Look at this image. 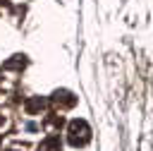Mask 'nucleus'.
Masks as SVG:
<instances>
[{"label":"nucleus","mask_w":153,"mask_h":151,"mask_svg":"<svg viewBox=\"0 0 153 151\" xmlns=\"http://www.w3.org/2000/svg\"><path fill=\"white\" fill-rule=\"evenodd\" d=\"M45 127H62V115H53V117H45Z\"/></svg>","instance_id":"nucleus-6"},{"label":"nucleus","mask_w":153,"mask_h":151,"mask_svg":"<svg viewBox=\"0 0 153 151\" xmlns=\"http://www.w3.org/2000/svg\"><path fill=\"white\" fill-rule=\"evenodd\" d=\"M67 139L72 146H86L91 141V127L86 125V120H72L67 127Z\"/></svg>","instance_id":"nucleus-1"},{"label":"nucleus","mask_w":153,"mask_h":151,"mask_svg":"<svg viewBox=\"0 0 153 151\" xmlns=\"http://www.w3.org/2000/svg\"><path fill=\"white\" fill-rule=\"evenodd\" d=\"M24 65H26V58H24V55H14L12 60H7V62L2 65V70H22Z\"/></svg>","instance_id":"nucleus-5"},{"label":"nucleus","mask_w":153,"mask_h":151,"mask_svg":"<svg viewBox=\"0 0 153 151\" xmlns=\"http://www.w3.org/2000/svg\"><path fill=\"white\" fill-rule=\"evenodd\" d=\"M60 146H62V144H60V137H57V134H50L45 141L38 144V151H60Z\"/></svg>","instance_id":"nucleus-3"},{"label":"nucleus","mask_w":153,"mask_h":151,"mask_svg":"<svg viewBox=\"0 0 153 151\" xmlns=\"http://www.w3.org/2000/svg\"><path fill=\"white\" fill-rule=\"evenodd\" d=\"M43 105H45V101H43L41 96H33V98H29V101H26V105H24V108H26V113H29V115H33V113L43 110Z\"/></svg>","instance_id":"nucleus-4"},{"label":"nucleus","mask_w":153,"mask_h":151,"mask_svg":"<svg viewBox=\"0 0 153 151\" xmlns=\"http://www.w3.org/2000/svg\"><path fill=\"white\" fill-rule=\"evenodd\" d=\"M50 101H53L55 105H60V108H72V105H76V96H72V93L65 91V89H57Z\"/></svg>","instance_id":"nucleus-2"}]
</instances>
